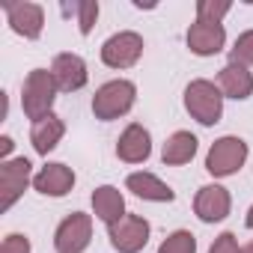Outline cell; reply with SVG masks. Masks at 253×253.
Returning a JSON list of instances; mask_svg holds the SVG:
<instances>
[{"instance_id":"cell-1","label":"cell","mask_w":253,"mask_h":253,"mask_svg":"<svg viewBox=\"0 0 253 253\" xmlns=\"http://www.w3.org/2000/svg\"><path fill=\"white\" fill-rule=\"evenodd\" d=\"M57 84H54V75L51 69H33L27 78H24V86H21V107H24V116L33 119V122H42L45 116L54 113V101H57Z\"/></svg>"},{"instance_id":"cell-2","label":"cell","mask_w":253,"mask_h":253,"mask_svg":"<svg viewBox=\"0 0 253 253\" xmlns=\"http://www.w3.org/2000/svg\"><path fill=\"white\" fill-rule=\"evenodd\" d=\"M185 110L200 125H217L223 116V92L214 81L197 78L185 86Z\"/></svg>"},{"instance_id":"cell-3","label":"cell","mask_w":253,"mask_h":253,"mask_svg":"<svg viewBox=\"0 0 253 253\" xmlns=\"http://www.w3.org/2000/svg\"><path fill=\"white\" fill-rule=\"evenodd\" d=\"M137 101V86L131 81H125V78H116V81H107L95 89L92 95V113L95 119L101 122H110V119H119L125 116Z\"/></svg>"},{"instance_id":"cell-4","label":"cell","mask_w":253,"mask_h":253,"mask_svg":"<svg viewBox=\"0 0 253 253\" xmlns=\"http://www.w3.org/2000/svg\"><path fill=\"white\" fill-rule=\"evenodd\" d=\"M247 143L235 134H226V137H217L211 146H209V155H206V170L214 176V179H226V176H235L244 161H247Z\"/></svg>"},{"instance_id":"cell-5","label":"cell","mask_w":253,"mask_h":253,"mask_svg":"<svg viewBox=\"0 0 253 253\" xmlns=\"http://www.w3.org/2000/svg\"><path fill=\"white\" fill-rule=\"evenodd\" d=\"M27 185H33V164L27 158L0 161V209L9 211L21 200Z\"/></svg>"},{"instance_id":"cell-6","label":"cell","mask_w":253,"mask_h":253,"mask_svg":"<svg viewBox=\"0 0 253 253\" xmlns=\"http://www.w3.org/2000/svg\"><path fill=\"white\" fill-rule=\"evenodd\" d=\"M143 36L134 30H119L101 45V63L107 69H131L143 57Z\"/></svg>"},{"instance_id":"cell-7","label":"cell","mask_w":253,"mask_h":253,"mask_svg":"<svg viewBox=\"0 0 253 253\" xmlns=\"http://www.w3.org/2000/svg\"><path fill=\"white\" fill-rule=\"evenodd\" d=\"M149 232H152V226L140 214H125L119 223L107 226V238L116 253H140L149 244Z\"/></svg>"},{"instance_id":"cell-8","label":"cell","mask_w":253,"mask_h":253,"mask_svg":"<svg viewBox=\"0 0 253 253\" xmlns=\"http://www.w3.org/2000/svg\"><path fill=\"white\" fill-rule=\"evenodd\" d=\"M92 238V217L84 211H72L69 217L60 220L54 232V247L57 253H84Z\"/></svg>"},{"instance_id":"cell-9","label":"cell","mask_w":253,"mask_h":253,"mask_svg":"<svg viewBox=\"0 0 253 253\" xmlns=\"http://www.w3.org/2000/svg\"><path fill=\"white\" fill-rule=\"evenodd\" d=\"M6 12V24L12 27V33L24 36V39H39L45 30V9L39 3L21 0V3H3Z\"/></svg>"},{"instance_id":"cell-10","label":"cell","mask_w":253,"mask_h":253,"mask_svg":"<svg viewBox=\"0 0 253 253\" xmlns=\"http://www.w3.org/2000/svg\"><path fill=\"white\" fill-rule=\"evenodd\" d=\"M51 75H54V84H57L60 92H78V89H84L86 81H89V72H86L84 57H81V54H72V51L54 57Z\"/></svg>"},{"instance_id":"cell-11","label":"cell","mask_w":253,"mask_h":253,"mask_svg":"<svg viewBox=\"0 0 253 253\" xmlns=\"http://www.w3.org/2000/svg\"><path fill=\"white\" fill-rule=\"evenodd\" d=\"M232 209V197L223 185H203L194 197V211L203 223H217L229 214Z\"/></svg>"},{"instance_id":"cell-12","label":"cell","mask_w":253,"mask_h":253,"mask_svg":"<svg viewBox=\"0 0 253 253\" xmlns=\"http://www.w3.org/2000/svg\"><path fill=\"white\" fill-rule=\"evenodd\" d=\"M152 155V137L140 122L125 125V131L116 140V158L125 164H143Z\"/></svg>"},{"instance_id":"cell-13","label":"cell","mask_w":253,"mask_h":253,"mask_svg":"<svg viewBox=\"0 0 253 253\" xmlns=\"http://www.w3.org/2000/svg\"><path fill=\"white\" fill-rule=\"evenodd\" d=\"M185 42H188L191 54H197V57H214L226 45V30H223V24L194 21L188 27V33H185Z\"/></svg>"},{"instance_id":"cell-14","label":"cell","mask_w":253,"mask_h":253,"mask_svg":"<svg viewBox=\"0 0 253 253\" xmlns=\"http://www.w3.org/2000/svg\"><path fill=\"white\" fill-rule=\"evenodd\" d=\"M33 188L42 194V197H66L72 188H75V170L54 161V164H45L36 176H33Z\"/></svg>"},{"instance_id":"cell-15","label":"cell","mask_w":253,"mask_h":253,"mask_svg":"<svg viewBox=\"0 0 253 253\" xmlns=\"http://www.w3.org/2000/svg\"><path fill=\"white\" fill-rule=\"evenodd\" d=\"M217 86L223 92V98H235V101H247L253 95V72L247 66L238 63H226L217 72Z\"/></svg>"},{"instance_id":"cell-16","label":"cell","mask_w":253,"mask_h":253,"mask_svg":"<svg viewBox=\"0 0 253 253\" xmlns=\"http://www.w3.org/2000/svg\"><path fill=\"white\" fill-rule=\"evenodd\" d=\"M125 188H128L134 197L149 200V203H173L176 200V191L167 182H161L155 173H146V170L131 173L128 179H125Z\"/></svg>"},{"instance_id":"cell-17","label":"cell","mask_w":253,"mask_h":253,"mask_svg":"<svg viewBox=\"0 0 253 253\" xmlns=\"http://www.w3.org/2000/svg\"><path fill=\"white\" fill-rule=\"evenodd\" d=\"M92 214H95L101 223H107V226L119 223L125 214H128V211H125V197H122V191L113 188V185L95 188V191H92Z\"/></svg>"},{"instance_id":"cell-18","label":"cell","mask_w":253,"mask_h":253,"mask_svg":"<svg viewBox=\"0 0 253 253\" xmlns=\"http://www.w3.org/2000/svg\"><path fill=\"white\" fill-rule=\"evenodd\" d=\"M63 134H66V122H63L57 113H51V116H45L42 122H33V128H30V143H33V149H36L39 155H48V152L57 149V143L63 140Z\"/></svg>"},{"instance_id":"cell-19","label":"cell","mask_w":253,"mask_h":253,"mask_svg":"<svg viewBox=\"0 0 253 253\" xmlns=\"http://www.w3.org/2000/svg\"><path fill=\"white\" fill-rule=\"evenodd\" d=\"M197 137L191 131H173L167 140H164V149H161V161L167 167H182V164H191L194 155H197Z\"/></svg>"},{"instance_id":"cell-20","label":"cell","mask_w":253,"mask_h":253,"mask_svg":"<svg viewBox=\"0 0 253 253\" xmlns=\"http://www.w3.org/2000/svg\"><path fill=\"white\" fill-rule=\"evenodd\" d=\"M158 253H197V235L191 229H176L161 241Z\"/></svg>"},{"instance_id":"cell-21","label":"cell","mask_w":253,"mask_h":253,"mask_svg":"<svg viewBox=\"0 0 253 253\" xmlns=\"http://www.w3.org/2000/svg\"><path fill=\"white\" fill-rule=\"evenodd\" d=\"M232 9L229 0H197V21L206 24H220L226 18V12Z\"/></svg>"},{"instance_id":"cell-22","label":"cell","mask_w":253,"mask_h":253,"mask_svg":"<svg viewBox=\"0 0 253 253\" xmlns=\"http://www.w3.org/2000/svg\"><path fill=\"white\" fill-rule=\"evenodd\" d=\"M72 12L78 15V30H81V36H89L92 27H95V21H98L101 6H98V0H81V3L72 6Z\"/></svg>"},{"instance_id":"cell-23","label":"cell","mask_w":253,"mask_h":253,"mask_svg":"<svg viewBox=\"0 0 253 253\" xmlns=\"http://www.w3.org/2000/svg\"><path fill=\"white\" fill-rule=\"evenodd\" d=\"M229 63H238V66H253V30H244L235 45L229 48Z\"/></svg>"},{"instance_id":"cell-24","label":"cell","mask_w":253,"mask_h":253,"mask_svg":"<svg viewBox=\"0 0 253 253\" xmlns=\"http://www.w3.org/2000/svg\"><path fill=\"white\" fill-rule=\"evenodd\" d=\"M0 253H30V238L21 232H9L0 244Z\"/></svg>"},{"instance_id":"cell-25","label":"cell","mask_w":253,"mask_h":253,"mask_svg":"<svg viewBox=\"0 0 253 253\" xmlns=\"http://www.w3.org/2000/svg\"><path fill=\"white\" fill-rule=\"evenodd\" d=\"M209 253H241V247H238V238H235V232H220V235H217V238L211 241Z\"/></svg>"},{"instance_id":"cell-26","label":"cell","mask_w":253,"mask_h":253,"mask_svg":"<svg viewBox=\"0 0 253 253\" xmlns=\"http://www.w3.org/2000/svg\"><path fill=\"white\" fill-rule=\"evenodd\" d=\"M12 137L9 134H3V137H0V158H3V161H9V152H12Z\"/></svg>"},{"instance_id":"cell-27","label":"cell","mask_w":253,"mask_h":253,"mask_svg":"<svg viewBox=\"0 0 253 253\" xmlns=\"http://www.w3.org/2000/svg\"><path fill=\"white\" fill-rule=\"evenodd\" d=\"M244 223H247V229H253V206H250V211H247V217H244Z\"/></svg>"},{"instance_id":"cell-28","label":"cell","mask_w":253,"mask_h":253,"mask_svg":"<svg viewBox=\"0 0 253 253\" xmlns=\"http://www.w3.org/2000/svg\"><path fill=\"white\" fill-rule=\"evenodd\" d=\"M241 253H253V238H250V241H247V244L241 247Z\"/></svg>"}]
</instances>
